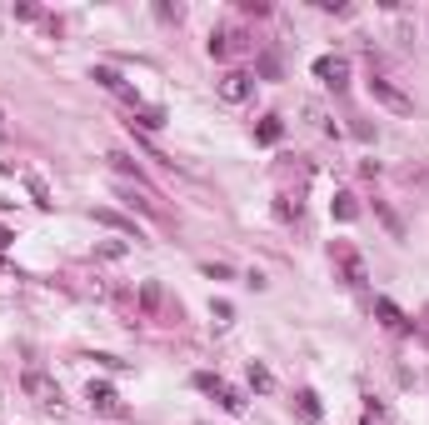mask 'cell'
Here are the masks:
<instances>
[{
    "label": "cell",
    "mask_w": 429,
    "mask_h": 425,
    "mask_svg": "<svg viewBox=\"0 0 429 425\" xmlns=\"http://www.w3.org/2000/svg\"><path fill=\"white\" fill-rule=\"evenodd\" d=\"M90 406L105 410V415H125V406L115 400V390H110V386H95V380H90Z\"/></svg>",
    "instance_id": "obj_8"
},
{
    "label": "cell",
    "mask_w": 429,
    "mask_h": 425,
    "mask_svg": "<svg viewBox=\"0 0 429 425\" xmlns=\"http://www.w3.org/2000/svg\"><path fill=\"white\" fill-rule=\"evenodd\" d=\"M26 185H30V196H35V205H50V196H46V185H40L35 176H26Z\"/></svg>",
    "instance_id": "obj_19"
},
{
    "label": "cell",
    "mask_w": 429,
    "mask_h": 425,
    "mask_svg": "<svg viewBox=\"0 0 429 425\" xmlns=\"http://www.w3.org/2000/svg\"><path fill=\"white\" fill-rule=\"evenodd\" d=\"M95 220H100V225H115V230H125V236H135V240H140V230H135L130 220H120L115 210H95Z\"/></svg>",
    "instance_id": "obj_11"
},
{
    "label": "cell",
    "mask_w": 429,
    "mask_h": 425,
    "mask_svg": "<svg viewBox=\"0 0 429 425\" xmlns=\"http://www.w3.org/2000/svg\"><path fill=\"white\" fill-rule=\"evenodd\" d=\"M225 50H230V35L214 30V35H210V55H225Z\"/></svg>",
    "instance_id": "obj_17"
},
{
    "label": "cell",
    "mask_w": 429,
    "mask_h": 425,
    "mask_svg": "<svg viewBox=\"0 0 429 425\" xmlns=\"http://www.w3.org/2000/svg\"><path fill=\"white\" fill-rule=\"evenodd\" d=\"M375 315H379V321L390 325V330H415V321H410V315H404V310H399L395 301H384V295L375 301Z\"/></svg>",
    "instance_id": "obj_7"
},
{
    "label": "cell",
    "mask_w": 429,
    "mask_h": 425,
    "mask_svg": "<svg viewBox=\"0 0 429 425\" xmlns=\"http://www.w3.org/2000/svg\"><path fill=\"white\" fill-rule=\"evenodd\" d=\"M105 160H110V165L120 170V176H135V180H140V165H135L130 155H120V151H110V155H105Z\"/></svg>",
    "instance_id": "obj_12"
},
{
    "label": "cell",
    "mask_w": 429,
    "mask_h": 425,
    "mask_svg": "<svg viewBox=\"0 0 429 425\" xmlns=\"http://www.w3.org/2000/svg\"><path fill=\"white\" fill-rule=\"evenodd\" d=\"M195 386H200V390H210V395H220V406H225V410H240V406H245V400L235 395L220 375H210V370H200V375H195Z\"/></svg>",
    "instance_id": "obj_4"
},
{
    "label": "cell",
    "mask_w": 429,
    "mask_h": 425,
    "mask_svg": "<svg viewBox=\"0 0 429 425\" xmlns=\"http://www.w3.org/2000/svg\"><path fill=\"white\" fill-rule=\"evenodd\" d=\"M315 75L325 80V85H335V91H339V85H345V75H350V66H345L339 55H319V60H315Z\"/></svg>",
    "instance_id": "obj_5"
},
{
    "label": "cell",
    "mask_w": 429,
    "mask_h": 425,
    "mask_svg": "<svg viewBox=\"0 0 429 425\" xmlns=\"http://www.w3.org/2000/svg\"><path fill=\"white\" fill-rule=\"evenodd\" d=\"M250 386H255V390H270L275 380H270V370H265V366H250Z\"/></svg>",
    "instance_id": "obj_16"
},
{
    "label": "cell",
    "mask_w": 429,
    "mask_h": 425,
    "mask_svg": "<svg viewBox=\"0 0 429 425\" xmlns=\"http://www.w3.org/2000/svg\"><path fill=\"white\" fill-rule=\"evenodd\" d=\"M95 80H100V85H105V91H125V80H120V75H115V70H105V66H100V70H95ZM125 95H130V91H125Z\"/></svg>",
    "instance_id": "obj_14"
},
{
    "label": "cell",
    "mask_w": 429,
    "mask_h": 425,
    "mask_svg": "<svg viewBox=\"0 0 429 425\" xmlns=\"http://www.w3.org/2000/svg\"><path fill=\"white\" fill-rule=\"evenodd\" d=\"M250 95H255V80H250L245 70H230V75L220 80V100H225V105H245Z\"/></svg>",
    "instance_id": "obj_2"
},
{
    "label": "cell",
    "mask_w": 429,
    "mask_h": 425,
    "mask_svg": "<svg viewBox=\"0 0 429 425\" xmlns=\"http://www.w3.org/2000/svg\"><path fill=\"white\" fill-rule=\"evenodd\" d=\"M140 125H145V131H160L165 115H160V111H140Z\"/></svg>",
    "instance_id": "obj_18"
},
{
    "label": "cell",
    "mask_w": 429,
    "mask_h": 425,
    "mask_svg": "<svg viewBox=\"0 0 429 425\" xmlns=\"http://www.w3.org/2000/svg\"><path fill=\"white\" fill-rule=\"evenodd\" d=\"M335 265L345 270V281H350V285H364V261H359L350 245H335Z\"/></svg>",
    "instance_id": "obj_6"
},
{
    "label": "cell",
    "mask_w": 429,
    "mask_h": 425,
    "mask_svg": "<svg viewBox=\"0 0 429 425\" xmlns=\"http://www.w3.org/2000/svg\"><path fill=\"white\" fill-rule=\"evenodd\" d=\"M20 390H26L35 406H55L60 410V386H55L46 370H26V375H20Z\"/></svg>",
    "instance_id": "obj_1"
},
{
    "label": "cell",
    "mask_w": 429,
    "mask_h": 425,
    "mask_svg": "<svg viewBox=\"0 0 429 425\" xmlns=\"http://www.w3.org/2000/svg\"><path fill=\"white\" fill-rule=\"evenodd\" d=\"M280 135H285V125H280V115H265V120H260V131H255V140H265V145H275Z\"/></svg>",
    "instance_id": "obj_10"
},
{
    "label": "cell",
    "mask_w": 429,
    "mask_h": 425,
    "mask_svg": "<svg viewBox=\"0 0 429 425\" xmlns=\"http://www.w3.org/2000/svg\"><path fill=\"white\" fill-rule=\"evenodd\" d=\"M375 210H379V220H384V225H390V236H404V225H399V216H395V210H390V205H375Z\"/></svg>",
    "instance_id": "obj_15"
},
{
    "label": "cell",
    "mask_w": 429,
    "mask_h": 425,
    "mask_svg": "<svg viewBox=\"0 0 429 425\" xmlns=\"http://www.w3.org/2000/svg\"><path fill=\"white\" fill-rule=\"evenodd\" d=\"M295 400H299V415H305V420H315V425L325 420V410H319V395H315V390H299Z\"/></svg>",
    "instance_id": "obj_9"
},
{
    "label": "cell",
    "mask_w": 429,
    "mask_h": 425,
    "mask_svg": "<svg viewBox=\"0 0 429 425\" xmlns=\"http://www.w3.org/2000/svg\"><path fill=\"white\" fill-rule=\"evenodd\" d=\"M370 91H375V100H379V105H390V111H399V115H410V111H415V105H410V95H404L399 85H390V80H379V75L370 80Z\"/></svg>",
    "instance_id": "obj_3"
},
{
    "label": "cell",
    "mask_w": 429,
    "mask_h": 425,
    "mask_svg": "<svg viewBox=\"0 0 429 425\" xmlns=\"http://www.w3.org/2000/svg\"><path fill=\"white\" fill-rule=\"evenodd\" d=\"M6 245H10V230H0V250H6Z\"/></svg>",
    "instance_id": "obj_20"
},
{
    "label": "cell",
    "mask_w": 429,
    "mask_h": 425,
    "mask_svg": "<svg viewBox=\"0 0 429 425\" xmlns=\"http://www.w3.org/2000/svg\"><path fill=\"white\" fill-rule=\"evenodd\" d=\"M335 216H339V220H355V216H359L355 196H335Z\"/></svg>",
    "instance_id": "obj_13"
}]
</instances>
